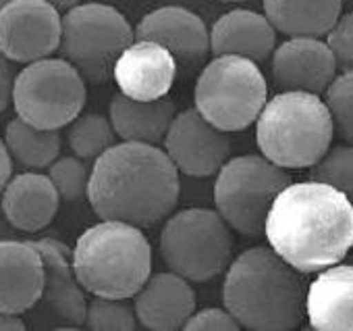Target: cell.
Instances as JSON below:
<instances>
[{
  "instance_id": "6da1fadb",
  "label": "cell",
  "mask_w": 353,
  "mask_h": 331,
  "mask_svg": "<svg viewBox=\"0 0 353 331\" xmlns=\"http://www.w3.org/2000/svg\"><path fill=\"white\" fill-rule=\"evenodd\" d=\"M264 236L295 271L320 273L353 248V202L322 182L289 184L268 211Z\"/></svg>"
},
{
  "instance_id": "7a4b0ae2",
  "label": "cell",
  "mask_w": 353,
  "mask_h": 331,
  "mask_svg": "<svg viewBox=\"0 0 353 331\" xmlns=\"http://www.w3.org/2000/svg\"><path fill=\"white\" fill-rule=\"evenodd\" d=\"M179 169L154 144L121 142L96 158L88 202L100 219L152 227L176 207Z\"/></svg>"
},
{
  "instance_id": "3957f363",
  "label": "cell",
  "mask_w": 353,
  "mask_h": 331,
  "mask_svg": "<svg viewBox=\"0 0 353 331\" xmlns=\"http://www.w3.org/2000/svg\"><path fill=\"white\" fill-rule=\"evenodd\" d=\"M305 287L301 273L272 248L239 254L227 269L225 308L252 331H291L303 321Z\"/></svg>"
},
{
  "instance_id": "277c9868",
  "label": "cell",
  "mask_w": 353,
  "mask_h": 331,
  "mask_svg": "<svg viewBox=\"0 0 353 331\" xmlns=\"http://www.w3.org/2000/svg\"><path fill=\"white\" fill-rule=\"evenodd\" d=\"M73 267L88 294L129 300L152 275V248L141 227L102 219L77 238Z\"/></svg>"
},
{
  "instance_id": "5b68a950",
  "label": "cell",
  "mask_w": 353,
  "mask_h": 331,
  "mask_svg": "<svg viewBox=\"0 0 353 331\" xmlns=\"http://www.w3.org/2000/svg\"><path fill=\"white\" fill-rule=\"evenodd\" d=\"M332 115L318 94L281 92L258 117L256 142L262 156L283 169H310L330 150Z\"/></svg>"
},
{
  "instance_id": "8992f818",
  "label": "cell",
  "mask_w": 353,
  "mask_h": 331,
  "mask_svg": "<svg viewBox=\"0 0 353 331\" xmlns=\"http://www.w3.org/2000/svg\"><path fill=\"white\" fill-rule=\"evenodd\" d=\"M268 86L250 59L223 55L214 57L198 75L196 108L221 131H243L258 121L266 106Z\"/></svg>"
},
{
  "instance_id": "52a82bcc",
  "label": "cell",
  "mask_w": 353,
  "mask_h": 331,
  "mask_svg": "<svg viewBox=\"0 0 353 331\" xmlns=\"http://www.w3.org/2000/svg\"><path fill=\"white\" fill-rule=\"evenodd\" d=\"M291 184L287 169L266 156L229 158L214 182V207L229 227L245 238L264 234L274 198Z\"/></svg>"
},
{
  "instance_id": "ba28073f",
  "label": "cell",
  "mask_w": 353,
  "mask_h": 331,
  "mask_svg": "<svg viewBox=\"0 0 353 331\" xmlns=\"http://www.w3.org/2000/svg\"><path fill=\"white\" fill-rule=\"evenodd\" d=\"M160 254L170 271L204 283L229 269L233 234L219 211L185 209L164 223Z\"/></svg>"
},
{
  "instance_id": "9c48e42d",
  "label": "cell",
  "mask_w": 353,
  "mask_h": 331,
  "mask_svg": "<svg viewBox=\"0 0 353 331\" xmlns=\"http://www.w3.org/2000/svg\"><path fill=\"white\" fill-rule=\"evenodd\" d=\"M135 30L108 5L88 3L63 17L61 55L90 84H106L121 55L133 44Z\"/></svg>"
},
{
  "instance_id": "30bf717a",
  "label": "cell",
  "mask_w": 353,
  "mask_h": 331,
  "mask_svg": "<svg viewBox=\"0 0 353 331\" xmlns=\"http://www.w3.org/2000/svg\"><path fill=\"white\" fill-rule=\"evenodd\" d=\"M17 117L40 129L71 125L85 106V79L67 59H42L17 73L13 90Z\"/></svg>"
},
{
  "instance_id": "8fae6325",
  "label": "cell",
  "mask_w": 353,
  "mask_h": 331,
  "mask_svg": "<svg viewBox=\"0 0 353 331\" xmlns=\"http://www.w3.org/2000/svg\"><path fill=\"white\" fill-rule=\"evenodd\" d=\"M63 17L44 0H13L0 11V50L15 63H36L61 48Z\"/></svg>"
},
{
  "instance_id": "7c38bea8",
  "label": "cell",
  "mask_w": 353,
  "mask_h": 331,
  "mask_svg": "<svg viewBox=\"0 0 353 331\" xmlns=\"http://www.w3.org/2000/svg\"><path fill=\"white\" fill-rule=\"evenodd\" d=\"M164 150L179 173L190 178H208L221 171L229 160L231 142L227 131L214 127L194 106L176 113L164 138Z\"/></svg>"
},
{
  "instance_id": "4fadbf2b",
  "label": "cell",
  "mask_w": 353,
  "mask_h": 331,
  "mask_svg": "<svg viewBox=\"0 0 353 331\" xmlns=\"http://www.w3.org/2000/svg\"><path fill=\"white\" fill-rule=\"evenodd\" d=\"M336 77V61L318 38H291L272 55V79L283 92L322 94Z\"/></svg>"
},
{
  "instance_id": "5bb4252c",
  "label": "cell",
  "mask_w": 353,
  "mask_h": 331,
  "mask_svg": "<svg viewBox=\"0 0 353 331\" xmlns=\"http://www.w3.org/2000/svg\"><path fill=\"white\" fill-rule=\"evenodd\" d=\"M137 40L164 46L179 65L196 67L210 53V32L206 23L183 7H160L148 13L135 28Z\"/></svg>"
},
{
  "instance_id": "9a60e30c",
  "label": "cell",
  "mask_w": 353,
  "mask_h": 331,
  "mask_svg": "<svg viewBox=\"0 0 353 331\" xmlns=\"http://www.w3.org/2000/svg\"><path fill=\"white\" fill-rule=\"evenodd\" d=\"M176 59L160 44L150 40L133 42L117 61L112 79L121 94L135 100L164 98L176 77Z\"/></svg>"
},
{
  "instance_id": "2e32d148",
  "label": "cell",
  "mask_w": 353,
  "mask_h": 331,
  "mask_svg": "<svg viewBox=\"0 0 353 331\" xmlns=\"http://www.w3.org/2000/svg\"><path fill=\"white\" fill-rule=\"evenodd\" d=\"M137 321L152 331L185 329L196 312V292L179 273H154L135 294Z\"/></svg>"
},
{
  "instance_id": "e0dca14e",
  "label": "cell",
  "mask_w": 353,
  "mask_h": 331,
  "mask_svg": "<svg viewBox=\"0 0 353 331\" xmlns=\"http://www.w3.org/2000/svg\"><path fill=\"white\" fill-rule=\"evenodd\" d=\"M44 258L46 283H44V304L61 321L69 325H83L88 321L85 290L77 279L73 267V252L67 244L54 238L32 240Z\"/></svg>"
},
{
  "instance_id": "ac0fdd59",
  "label": "cell",
  "mask_w": 353,
  "mask_h": 331,
  "mask_svg": "<svg viewBox=\"0 0 353 331\" xmlns=\"http://www.w3.org/2000/svg\"><path fill=\"white\" fill-rule=\"evenodd\" d=\"M3 265V290L0 312H26L44 296L46 271L40 250L30 242L3 240L0 244Z\"/></svg>"
},
{
  "instance_id": "d6986e66",
  "label": "cell",
  "mask_w": 353,
  "mask_h": 331,
  "mask_svg": "<svg viewBox=\"0 0 353 331\" xmlns=\"http://www.w3.org/2000/svg\"><path fill=\"white\" fill-rule=\"evenodd\" d=\"M61 194L54 182L40 171L15 176L3 190V211L7 221L19 231H40L52 223L59 213Z\"/></svg>"
},
{
  "instance_id": "ffe728a7",
  "label": "cell",
  "mask_w": 353,
  "mask_h": 331,
  "mask_svg": "<svg viewBox=\"0 0 353 331\" xmlns=\"http://www.w3.org/2000/svg\"><path fill=\"white\" fill-rule=\"evenodd\" d=\"M305 312L312 329L353 331V265H334L310 283Z\"/></svg>"
},
{
  "instance_id": "44dd1931",
  "label": "cell",
  "mask_w": 353,
  "mask_h": 331,
  "mask_svg": "<svg viewBox=\"0 0 353 331\" xmlns=\"http://www.w3.org/2000/svg\"><path fill=\"white\" fill-rule=\"evenodd\" d=\"M276 44V30L266 15L237 9L223 15L210 32V53L214 57L235 55L254 63L266 61Z\"/></svg>"
},
{
  "instance_id": "7402d4cb",
  "label": "cell",
  "mask_w": 353,
  "mask_h": 331,
  "mask_svg": "<svg viewBox=\"0 0 353 331\" xmlns=\"http://www.w3.org/2000/svg\"><path fill=\"white\" fill-rule=\"evenodd\" d=\"M176 117V106L172 100H135L125 94H114L110 100V121L125 142H143L158 146L164 142L170 123Z\"/></svg>"
},
{
  "instance_id": "603a6c76",
  "label": "cell",
  "mask_w": 353,
  "mask_h": 331,
  "mask_svg": "<svg viewBox=\"0 0 353 331\" xmlns=\"http://www.w3.org/2000/svg\"><path fill=\"white\" fill-rule=\"evenodd\" d=\"M343 0H264V13L276 32L291 38H320L341 19Z\"/></svg>"
},
{
  "instance_id": "cb8c5ba5",
  "label": "cell",
  "mask_w": 353,
  "mask_h": 331,
  "mask_svg": "<svg viewBox=\"0 0 353 331\" xmlns=\"http://www.w3.org/2000/svg\"><path fill=\"white\" fill-rule=\"evenodd\" d=\"M17 164L28 171H42L61 154V135L57 129H40L21 117L9 121L5 140Z\"/></svg>"
},
{
  "instance_id": "d4e9b609",
  "label": "cell",
  "mask_w": 353,
  "mask_h": 331,
  "mask_svg": "<svg viewBox=\"0 0 353 331\" xmlns=\"http://www.w3.org/2000/svg\"><path fill=\"white\" fill-rule=\"evenodd\" d=\"M114 140L117 131L112 127V121L98 113L79 115L67 131L69 148L75 156L83 160L102 156L108 148L114 146Z\"/></svg>"
},
{
  "instance_id": "484cf974",
  "label": "cell",
  "mask_w": 353,
  "mask_h": 331,
  "mask_svg": "<svg viewBox=\"0 0 353 331\" xmlns=\"http://www.w3.org/2000/svg\"><path fill=\"white\" fill-rule=\"evenodd\" d=\"M310 180L336 188L353 202V146L341 144L330 148L310 167Z\"/></svg>"
},
{
  "instance_id": "4316f807",
  "label": "cell",
  "mask_w": 353,
  "mask_h": 331,
  "mask_svg": "<svg viewBox=\"0 0 353 331\" xmlns=\"http://www.w3.org/2000/svg\"><path fill=\"white\" fill-rule=\"evenodd\" d=\"M137 312L125 298L94 296L88 304L85 325L94 331H133L137 327Z\"/></svg>"
},
{
  "instance_id": "83f0119b",
  "label": "cell",
  "mask_w": 353,
  "mask_h": 331,
  "mask_svg": "<svg viewBox=\"0 0 353 331\" xmlns=\"http://www.w3.org/2000/svg\"><path fill=\"white\" fill-rule=\"evenodd\" d=\"M48 178L54 182L61 198L65 202H81L88 198L92 169L79 156H63L57 158L48 167Z\"/></svg>"
},
{
  "instance_id": "f1b7e54d",
  "label": "cell",
  "mask_w": 353,
  "mask_h": 331,
  "mask_svg": "<svg viewBox=\"0 0 353 331\" xmlns=\"http://www.w3.org/2000/svg\"><path fill=\"white\" fill-rule=\"evenodd\" d=\"M324 102L332 115L336 135L353 146V71H343L332 79Z\"/></svg>"
},
{
  "instance_id": "f546056e",
  "label": "cell",
  "mask_w": 353,
  "mask_h": 331,
  "mask_svg": "<svg viewBox=\"0 0 353 331\" xmlns=\"http://www.w3.org/2000/svg\"><path fill=\"white\" fill-rule=\"evenodd\" d=\"M326 44L334 55L336 67L353 71V13H347L336 21V26L326 34Z\"/></svg>"
},
{
  "instance_id": "4dcf8cb0",
  "label": "cell",
  "mask_w": 353,
  "mask_h": 331,
  "mask_svg": "<svg viewBox=\"0 0 353 331\" xmlns=\"http://www.w3.org/2000/svg\"><path fill=\"white\" fill-rule=\"evenodd\" d=\"M185 329L190 331H237L241 323L227 308H204L194 312Z\"/></svg>"
},
{
  "instance_id": "1f68e13d",
  "label": "cell",
  "mask_w": 353,
  "mask_h": 331,
  "mask_svg": "<svg viewBox=\"0 0 353 331\" xmlns=\"http://www.w3.org/2000/svg\"><path fill=\"white\" fill-rule=\"evenodd\" d=\"M3 69H0V82H3V86H0V106H3V111L9 106V102L13 100V90H15V79L17 75H13V69L9 65V61L3 59V65H0Z\"/></svg>"
},
{
  "instance_id": "d6a6232c",
  "label": "cell",
  "mask_w": 353,
  "mask_h": 331,
  "mask_svg": "<svg viewBox=\"0 0 353 331\" xmlns=\"http://www.w3.org/2000/svg\"><path fill=\"white\" fill-rule=\"evenodd\" d=\"M13 164L15 158L11 154V150L7 148V144H0V184H3V190L11 184L13 180Z\"/></svg>"
},
{
  "instance_id": "836d02e7",
  "label": "cell",
  "mask_w": 353,
  "mask_h": 331,
  "mask_svg": "<svg viewBox=\"0 0 353 331\" xmlns=\"http://www.w3.org/2000/svg\"><path fill=\"white\" fill-rule=\"evenodd\" d=\"M0 329L3 331H23L26 323L19 312H0Z\"/></svg>"
},
{
  "instance_id": "e575fe53",
  "label": "cell",
  "mask_w": 353,
  "mask_h": 331,
  "mask_svg": "<svg viewBox=\"0 0 353 331\" xmlns=\"http://www.w3.org/2000/svg\"><path fill=\"white\" fill-rule=\"evenodd\" d=\"M44 3L52 5L54 9H69V11L79 7V0H44Z\"/></svg>"
},
{
  "instance_id": "d590c367",
  "label": "cell",
  "mask_w": 353,
  "mask_h": 331,
  "mask_svg": "<svg viewBox=\"0 0 353 331\" xmlns=\"http://www.w3.org/2000/svg\"><path fill=\"white\" fill-rule=\"evenodd\" d=\"M223 3H243V0H223Z\"/></svg>"
},
{
  "instance_id": "8d00e7d4",
  "label": "cell",
  "mask_w": 353,
  "mask_h": 331,
  "mask_svg": "<svg viewBox=\"0 0 353 331\" xmlns=\"http://www.w3.org/2000/svg\"><path fill=\"white\" fill-rule=\"evenodd\" d=\"M13 3V0H3V7H7V5H11Z\"/></svg>"
}]
</instances>
